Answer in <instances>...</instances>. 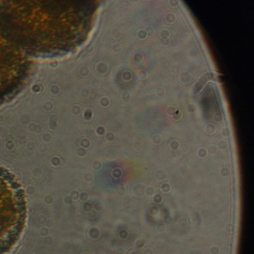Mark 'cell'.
<instances>
[{"label":"cell","mask_w":254,"mask_h":254,"mask_svg":"<svg viewBox=\"0 0 254 254\" xmlns=\"http://www.w3.org/2000/svg\"><path fill=\"white\" fill-rule=\"evenodd\" d=\"M0 29L27 54L70 52L85 40L97 8L90 2H5Z\"/></svg>","instance_id":"obj_1"},{"label":"cell","mask_w":254,"mask_h":254,"mask_svg":"<svg viewBox=\"0 0 254 254\" xmlns=\"http://www.w3.org/2000/svg\"><path fill=\"white\" fill-rule=\"evenodd\" d=\"M26 218L25 195L17 179L0 166V254L17 242Z\"/></svg>","instance_id":"obj_2"},{"label":"cell","mask_w":254,"mask_h":254,"mask_svg":"<svg viewBox=\"0 0 254 254\" xmlns=\"http://www.w3.org/2000/svg\"><path fill=\"white\" fill-rule=\"evenodd\" d=\"M30 66L28 54L0 29V102L23 86Z\"/></svg>","instance_id":"obj_3"}]
</instances>
